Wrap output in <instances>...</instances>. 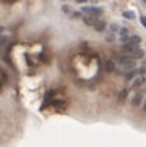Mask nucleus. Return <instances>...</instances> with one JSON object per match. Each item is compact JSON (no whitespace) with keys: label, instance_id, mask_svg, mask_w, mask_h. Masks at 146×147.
I'll return each mask as SVG.
<instances>
[{"label":"nucleus","instance_id":"obj_1","mask_svg":"<svg viewBox=\"0 0 146 147\" xmlns=\"http://www.w3.org/2000/svg\"><path fill=\"white\" fill-rule=\"evenodd\" d=\"M81 13H83V15H91V16H96V18H98L99 15L102 13V8H98V7H83V8H81Z\"/></svg>","mask_w":146,"mask_h":147},{"label":"nucleus","instance_id":"obj_2","mask_svg":"<svg viewBox=\"0 0 146 147\" xmlns=\"http://www.w3.org/2000/svg\"><path fill=\"white\" fill-rule=\"evenodd\" d=\"M143 100H145V95H143L141 92H136V94L133 95V99H132V105H133V107H140V105L143 104Z\"/></svg>","mask_w":146,"mask_h":147},{"label":"nucleus","instance_id":"obj_3","mask_svg":"<svg viewBox=\"0 0 146 147\" xmlns=\"http://www.w3.org/2000/svg\"><path fill=\"white\" fill-rule=\"evenodd\" d=\"M145 82H146L145 76H135V79L132 81V89H138V87H141Z\"/></svg>","mask_w":146,"mask_h":147},{"label":"nucleus","instance_id":"obj_4","mask_svg":"<svg viewBox=\"0 0 146 147\" xmlns=\"http://www.w3.org/2000/svg\"><path fill=\"white\" fill-rule=\"evenodd\" d=\"M119 37H120L122 44H127V40H128V37H130L128 29H127V28H122V29H119Z\"/></svg>","mask_w":146,"mask_h":147},{"label":"nucleus","instance_id":"obj_5","mask_svg":"<svg viewBox=\"0 0 146 147\" xmlns=\"http://www.w3.org/2000/svg\"><path fill=\"white\" fill-rule=\"evenodd\" d=\"M130 57H132L133 60H135V58H136V60H140V58H143V57H145V52H143L140 47H135V49H133V52L130 53Z\"/></svg>","mask_w":146,"mask_h":147},{"label":"nucleus","instance_id":"obj_6","mask_svg":"<svg viewBox=\"0 0 146 147\" xmlns=\"http://www.w3.org/2000/svg\"><path fill=\"white\" fill-rule=\"evenodd\" d=\"M93 28H94L98 32H102V31L106 29V21H102V20H96L94 24H93Z\"/></svg>","mask_w":146,"mask_h":147},{"label":"nucleus","instance_id":"obj_7","mask_svg":"<svg viewBox=\"0 0 146 147\" xmlns=\"http://www.w3.org/2000/svg\"><path fill=\"white\" fill-rule=\"evenodd\" d=\"M140 42H141V37H140V36H130L128 40H127V44L133 45V47H138V45H140Z\"/></svg>","mask_w":146,"mask_h":147},{"label":"nucleus","instance_id":"obj_8","mask_svg":"<svg viewBox=\"0 0 146 147\" xmlns=\"http://www.w3.org/2000/svg\"><path fill=\"white\" fill-rule=\"evenodd\" d=\"M104 69H106L107 73H114V71H115V61L107 60L106 63H104Z\"/></svg>","mask_w":146,"mask_h":147},{"label":"nucleus","instance_id":"obj_9","mask_svg":"<svg viewBox=\"0 0 146 147\" xmlns=\"http://www.w3.org/2000/svg\"><path fill=\"white\" fill-rule=\"evenodd\" d=\"M96 20H98L96 16H91V15H83V23H85V24H88V26H93Z\"/></svg>","mask_w":146,"mask_h":147},{"label":"nucleus","instance_id":"obj_10","mask_svg":"<svg viewBox=\"0 0 146 147\" xmlns=\"http://www.w3.org/2000/svg\"><path fill=\"white\" fill-rule=\"evenodd\" d=\"M106 40H107V42H114V40H115V34H112V32H109V34L106 36Z\"/></svg>","mask_w":146,"mask_h":147},{"label":"nucleus","instance_id":"obj_11","mask_svg":"<svg viewBox=\"0 0 146 147\" xmlns=\"http://www.w3.org/2000/svg\"><path fill=\"white\" fill-rule=\"evenodd\" d=\"M123 16L128 18V20H133V18H135V13H133V11H123Z\"/></svg>","mask_w":146,"mask_h":147},{"label":"nucleus","instance_id":"obj_12","mask_svg":"<svg viewBox=\"0 0 146 147\" xmlns=\"http://www.w3.org/2000/svg\"><path fill=\"white\" fill-rule=\"evenodd\" d=\"M119 99H120V100H125V99H127V89L120 91V94H119Z\"/></svg>","mask_w":146,"mask_h":147},{"label":"nucleus","instance_id":"obj_13","mask_svg":"<svg viewBox=\"0 0 146 147\" xmlns=\"http://www.w3.org/2000/svg\"><path fill=\"white\" fill-rule=\"evenodd\" d=\"M5 42H7V37H5V36H0V49H2V45H3Z\"/></svg>","mask_w":146,"mask_h":147},{"label":"nucleus","instance_id":"obj_14","mask_svg":"<svg viewBox=\"0 0 146 147\" xmlns=\"http://www.w3.org/2000/svg\"><path fill=\"white\" fill-rule=\"evenodd\" d=\"M140 21H141V24L146 28V16H141V18H140Z\"/></svg>","mask_w":146,"mask_h":147},{"label":"nucleus","instance_id":"obj_15","mask_svg":"<svg viewBox=\"0 0 146 147\" xmlns=\"http://www.w3.org/2000/svg\"><path fill=\"white\" fill-rule=\"evenodd\" d=\"M81 16V13H80V11H75V13H73V18H80Z\"/></svg>","mask_w":146,"mask_h":147},{"label":"nucleus","instance_id":"obj_16","mask_svg":"<svg viewBox=\"0 0 146 147\" xmlns=\"http://www.w3.org/2000/svg\"><path fill=\"white\" fill-rule=\"evenodd\" d=\"M143 112L146 113V100H143Z\"/></svg>","mask_w":146,"mask_h":147},{"label":"nucleus","instance_id":"obj_17","mask_svg":"<svg viewBox=\"0 0 146 147\" xmlns=\"http://www.w3.org/2000/svg\"><path fill=\"white\" fill-rule=\"evenodd\" d=\"M78 3H85V2H88V0H76Z\"/></svg>","mask_w":146,"mask_h":147},{"label":"nucleus","instance_id":"obj_18","mask_svg":"<svg viewBox=\"0 0 146 147\" xmlns=\"http://www.w3.org/2000/svg\"><path fill=\"white\" fill-rule=\"evenodd\" d=\"M2 32H3V28H2V26H0V34H2Z\"/></svg>","mask_w":146,"mask_h":147},{"label":"nucleus","instance_id":"obj_19","mask_svg":"<svg viewBox=\"0 0 146 147\" xmlns=\"http://www.w3.org/2000/svg\"><path fill=\"white\" fill-rule=\"evenodd\" d=\"M0 53H2V49H0Z\"/></svg>","mask_w":146,"mask_h":147},{"label":"nucleus","instance_id":"obj_20","mask_svg":"<svg viewBox=\"0 0 146 147\" xmlns=\"http://www.w3.org/2000/svg\"><path fill=\"white\" fill-rule=\"evenodd\" d=\"M143 2H145V3H146V0H143Z\"/></svg>","mask_w":146,"mask_h":147}]
</instances>
